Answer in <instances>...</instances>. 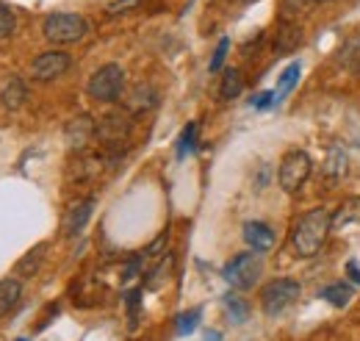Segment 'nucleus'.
<instances>
[{"label":"nucleus","mask_w":360,"mask_h":341,"mask_svg":"<svg viewBox=\"0 0 360 341\" xmlns=\"http://www.w3.org/2000/svg\"><path fill=\"white\" fill-rule=\"evenodd\" d=\"M330 230H333V211L324 209V206L311 209V211L297 222V228H294V233H291V244H294L297 256L300 258L319 256V250L324 247Z\"/></svg>","instance_id":"f257e3e1"},{"label":"nucleus","mask_w":360,"mask_h":341,"mask_svg":"<svg viewBox=\"0 0 360 341\" xmlns=\"http://www.w3.org/2000/svg\"><path fill=\"white\" fill-rule=\"evenodd\" d=\"M131 128H134V123H131V111H108V114H103L100 120H97V133H94V139L103 144V156L105 159H117L120 156V150L128 144V136H131Z\"/></svg>","instance_id":"f03ea898"},{"label":"nucleus","mask_w":360,"mask_h":341,"mask_svg":"<svg viewBox=\"0 0 360 341\" xmlns=\"http://www.w3.org/2000/svg\"><path fill=\"white\" fill-rule=\"evenodd\" d=\"M42 34H45L47 42L53 44H72V42H81L89 34V23L81 14L56 11V14H47L45 17Z\"/></svg>","instance_id":"7ed1b4c3"},{"label":"nucleus","mask_w":360,"mask_h":341,"mask_svg":"<svg viewBox=\"0 0 360 341\" xmlns=\"http://www.w3.org/2000/svg\"><path fill=\"white\" fill-rule=\"evenodd\" d=\"M311 172H314V161H311V156H308L305 150H288V153L283 156V161H280L277 183H280L283 192L297 194V192L308 183Z\"/></svg>","instance_id":"20e7f679"},{"label":"nucleus","mask_w":360,"mask_h":341,"mask_svg":"<svg viewBox=\"0 0 360 341\" xmlns=\"http://www.w3.org/2000/svg\"><path fill=\"white\" fill-rule=\"evenodd\" d=\"M122 89H125V73L120 64H103L100 70L91 73L89 84H86L89 97L97 103H117Z\"/></svg>","instance_id":"39448f33"},{"label":"nucleus","mask_w":360,"mask_h":341,"mask_svg":"<svg viewBox=\"0 0 360 341\" xmlns=\"http://www.w3.org/2000/svg\"><path fill=\"white\" fill-rule=\"evenodd\" d=\"M261 272H264L261 253H238V256L233 258L225 269H222V278H225L233 289L247 292V289H252V286L258 283Z\"/></svg>","instance_id":"423d86ee"},{"label":"nucleus","mask_w":360,"mask_h":341,"mask_svg":"<svg viewBox=\"0 0 360 341\" xmlns=\"http://www.w3.org/2000/svg\"><path fill=\"white\" fill-rule=\"evenodd\" d=\"M302 294V286L297 283V280H291V278H277V280H271L266 283L264 289H261V308H264V314L266 316H277V314H283L288 305H294L297 299Z\"/></svg>","instance_id":"0eeeda50"},{"label":"nucleus","mask_w":360,"mask_h":341,"mask_svg":"<svg viewBox=\"0 0 360 341\" xmlns=\"http://www.w3.org/2000/svg\"><path fill=\"white\" fill-rule=\"evenodd\" d=\"M70 64H72V58H70V53H64V50H45V53H39L37 58H34V64H31V75L37 78V81H56V78H61L67 70H70Z\"/></svg>","instance_id":"6e6552de"},{"label":"nucleus","mask_w":360,"mask_h":341,"mask_svg":"<svg viewBox=\"0 0 360 341\" xmlns=\"http://www.w3.org/2000/svg\"><path fill=\"white\" fill-rule=\"evenodd\" d=\"M94 133H97V123L91 120L89 114H78V117H72V120L67 123L64 142H67V147H70V150L84 153V150L89 147V142L94 139Z\"/></svg>","instance_id":"1a4fd4ad"},{"label":"nucleus","mask_w":360,"mask_h":341,"mask_svg":"<svg viewBox=\"0 0 360 341\" xmlns=\"http://www.w3.org/2000/svg\"><path fill=\"white\" fill-rule=\"evenodd\" d=\"M91 211H94V197H84V200L72 203L70 211L64 213V225H61L64 236H67V239H75V236L86 228V222L91 219Z\"/></svg>","instance_id":"9d476101"},{"label":"nucleus","mask_w":360,"mask_h":341,"mask_svg":"<svg viewBox=\"0 0 360 341\" xmlns=\"http://www.w3.org/2000/svg\"><path fill=\"white\" fill-rule=\"evenodd\" d=\"M302 39H305V34L297 20H280L277 34H274V53H280V56L294 53L302 44Z\"/></svg>","instance_id":"9b49d317"},{"label":"nucleus","mask_w":360,"mask_h":341,"mask_svg":"<svg viewBox=\"0 0 360 341\" xmlns=\"http://www.w3.org/2000/svg\"><path fill=\"white\" fill-rule=\"evenodd\" d=\"M244 242L252 247V253H269L274 247V230L264 222H247L244 225Z\"/></svg>","instance_id":"f8f14e48"},{"label":"nucleus","mask_w":360,"mask_h":341,"mask_svg":"<svg viewBox=\"0 0 360 341\" xmlns=\"http://www.w3.org/2000/svg\"><path fill=\"white\" fill-rule=\"evenodd\" d=\"M155 106H158V92L150 84H139L128 92L125 111H131V114H144V111H150V108H155Z\"/></svg>","instance_id":"ddd939ff"},{"label":"nucleus","mask_w":360,"mask_h":341,"mask_svg":"<svg viewBox=\"0 0 360 341\" xmlns=\"http://www.w3.org/2000/svg\"><path fill=\"white\" fill-rule=\"evenodd\" d=\"M25 97H28V89H25V81L22 78H8L6 86L0 89V103H3V108H8V111H17L22 103H25Z\"/></svg>","instance_id":"4468645a"},{"label":"nucleus","mask_w":360,"mask_h":341,"mask_svg":"<svg viewBox=\"0 0 360 341\" xmlns=\"http://www.w3.org/2000/svg\"><path fill=\"white\" fill-rule=\"evenodd\" d=\"M347 153H344V147L338 144V142H333L330 144V150H327V161H324V175L327 178H333V180H338V178H344L347 175Z\"/></svg>","instance_id":"2eb2a0df"},{"label":"nucleus","mask_w":360,"mask_h":341,"mask_svg":"<svg viewBox=\"0 0 360 341\" xmlns=\"http://www.w3.org/2000/svg\"><path fill=\"white\" fill-rule=\"evenodd\" d=\"M241 92H244V75H241V70L227 67L225 73H222V81H219V97L222 100H236Z\"/></svg>","instance_id":"dca6fc26"},{"label":"nucleus","mask_w":360,"mask_h":341,"mask_svg":"<svg viewBox=\"0 0 360 341\" xmlns=\"http://www.w3.org/2000/svg\"><path fill=\"white\" fill-rule=\"evenodd\" d=\"M338 64L349 73H360V34L358 37H349L344 47L338 50Z\"/></svg>","instance_id":"f3484780"},{"label":"nucleus","mask_w":360,"mask_h":341,"mask_svg":"<svg viewBox=\"0 0 360 341\" xmlns=\"http://www.w3.org/2000/svg\"><path fill=\"white\" fill-rule=\"evenodd\" d=\"M321 299H327L330 305H335V308H347L352 297H355V289L349 286V283H333V286H327V289H321Z\"/></svg>","instance_id":"a211bd4d"},{"label":"nucleus","mask_w":360,"mask_h":341,"mask_svg":"<svg viewBox=\"0 0 360 341\" xmlns=\"http://www.w3.org/2000/svg\"><path fill=\"white\" fill-rule=\"evenodd\" d=\"M20 294H22L20 280H14V278H3L0 280V316L8 314L20 302Z\"/></svg>","instance_id":"6ab92c4d"},{"label":"nucleus","mask_w":360,"mask_h":341,"mask_svg":"<svg viewBox=\"0 0 360 341\" xmlns=\"http://www.w3.org/2000/svg\"><path fill=\"white\" fill-rule=\"evenodd\" d=\"M352 222H360V197H347L341 209L333 213V228H344Z\"/></svg>","instance_id":"aec40b11"},{"label":"nucleus","mask_w":360,"mask_h":341,"mask_svg":"<svg viewBox=\"0 0 360 341\" xmlns=\"http://www.w3.org/2000/svg\"><path fill=\"white\" fill-rule=\"evenodd\" d=\"M300 73H302V67H300V61H294V64H288L285 70H283V75H280V84H277V92H274V103H280L294 86L300 81Z\"/></svg>","instance_id":"412c9836"},{"label":"nucleus","mask_w":360,"mask_h":341,"mask_svg":"<svg viewBox=\"0 0 360 341\" xmlns=\"http://www.w3.org/2000/svg\"><path fill=\"white\" fill-rule=\"evenodd\" d=\"M45 250H47V244H37L34 250H28L25 256L17 261L14 272H17V275H25V278H28V275H34V272L39 269V264H42V253H45Z\"/></svg>","instance_id":"4be33fe9"},{"label":"nucleus","mask_w":360,"mask_h":341,"mask_svg":"<svg viewBox=\"0 0 360 341\" xmlns=\"http://www.w3.org/2000/svg\"><path fill=\"white\" fill-rule=\"evenodd\" d=\"M197 322H200V308H191V311L180 314L178 319H175V330H178V336H188V333H194Z\"/></svg>","instance_id":"5701e85b"},{"label":"nucleus","mask_w":360,"mask_h":341,"mask_svg":"<svg viewBox=\"0 0 360 341\" xmlns=\"http://www.w3.org/2000/svg\"><path fill=\"white\" fill-rule=\"evenodd\" d=\"M194 142H197V123H188L178 139V159H186L194 150Z\"/></svg>","instance_id":"b1692460"},{"label":"nucleus","mask_w":360,"mask_h":341,"mask_svg":"<svg viewBox=\"0 0 360 341\" xmlns=\"http://www.w3.org/2000/svg\"><path fill=\"white\" fill-rule=\"evenodd\" d=\"M14 25H17V20H14V11H11L6 3H0V39L11 37V34H14Z\"/></svg>","instance_id":"393cba45"},{"label":"nucleus","mask_w":360,"mask_h":341,"mask_svg":"<svg viewBox=\"0 0 360 341\" xmlns=\"http://www.w3.org/2000/svg\"><path fill=\"white\" fill-rule=\"evenodd\" d=\"M225 308H227V314H230L236 322H244V319H247V305H244V299H238L236 294H227Z\"/></svg>","instance_id":"a878e982"},{"label":"nucleus","mask_w":360,"mask_h":341,"mask_svg":"<svg viewBox=\"0 0 360 341\" xmlns=\"http://www.w3.org/2000/svg\"><path fill=\"white\" fill-rule=\"evenodd\" d=\"M227 47H230V39H227V37H222V39H219V44H217V53H214L211 64H208V70H211V73H219V70H222L225 56H227Z\"/></svg>","instance_id":"bb28decb"},{"label":"nucleus","mask_w":360,"mask_h":341,"mask_svg":"<svg viewBox=\"0 0 360 341\" xmlns=\"http://www.w3.org/2000/svg\"><path fill=\"white\" fill-rule=\"evenodd\" d=\"M311 3H321V0H285L283 3V8H285V17L283 20H294V14H300L305 6H311Z\"/></svg>","instance_id":"cd10ccee"},{"label":"nucleus","mask_w":360,"mask_h":341,"mask_svg":"<svg viewBox=\"0 0 360 341\" xmlns=\"http://www.w3.org/2000/svg\"><path fill=\"white\" fill-rule=\"evenodd\" d=\"M141 0H111L108 3V14H125V11H134Z\"/></svg>","instance_id":"c85d7f7f"},{"label":"nucleus","mask_w":360,"mask_h":341,"mask_svg":"<svg viewBox=\"0 0 360 341\" xmlns=\"http://www.w3.org/2000/svg\"><path fill=\"white\" fill-rule=\"evenodd\" d=\"M274 106V92H261L252 97V108H269Z\"/></svg>","instance_id":"c756f323"},{"label":"nucleus","mask_w":360,"mask_h":341,"mask_svg":"<svg viewBox=\"0 0 360 341\" xmlns=\"http://www.w3.org/2000/svg\"><path fill=\"white\" fill-rule=\"evenodd\" d=\"M139 305H141V292L136 289L128 294V311H131V325H136V314H139Z\"/></svg>","instance_id":"7c9ffc66"},{"label":"nucleus","mask_w":360,"mask_h":341,"mask_svg":"<svg viewBox=\"0 0 360 341\" xmlns=\"http://www.w3.org/2000/svg\"><path fill=\"white\" fill-rule=\"evenodd\" d=\"M347 278L360 286V264L358 261H349V264H347Z\"/></svg>","instance_id":"2f4dec72"},{"label":"nucleus","mask_w":360,"mask_h":341,"mask_svg":"<svg viewBox=\"0 0 360 341\" xmlns=\"http://www.w3.org/2000/svg\"><path fill=\"white\" fill-rule=\"evenodd\" d=\"M244 3H252V0H244Z\"/></svg>","instance_id":"473e14b6"},{"label":"nucleus","mask_w":360,"mask_h":341,"mask_svg":"<svg viewBox=\"0 0 360 341\" xmlns=\"http://www.w3.org/2000/svg\"><path fill=\"white\" fill-rule=\"evenodd\" d=\"M20 341H28V339H20Z\"/></svg>","instance_id":"72a5a7b5"}]
</instances>
